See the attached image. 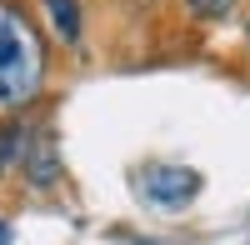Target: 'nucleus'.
<instances>
[{
    "label": "nucleus",
    "instance_id": "obj_1",
    "mask_svg": "<svg viewBox=\"0 0 250 245\" xmlns=\"http://www.w3.org/2000/svg\"><path fill=\"white\" fill-rule=\"evenodd\" d=\"M50 45L20 0H0V115H20L45 95Z\"/></svg>",
    "mask_w": 250,
    "mask_h": 245
},
{
    "label": "nucleus",
    "instance_id": "obj_2",
    "mask_svg": "<svg viewBox=\"0 0 250 245\" xmlns=\"http://www.w3.org/2000/svg\"><path fill=\"white\" fill-rule=\"evenodd\" d=\"M200 190H205V175L190 165H145L135 175V195L150 210H165V215H180Z\"/></svg>",
    "mask_w": 250,
    "mask_h": 245
},
{
    "label": "nucleus",
    "instance_id": "obj_3",
    "mask_svg": "<svg viewBox=\"0 0 250 245\" xmlns=\"http://www.w3.org/2000/svg\"><path fill=\"white\" fill-rule=\"evenodd\" d=\"M20 180L35 190V195H45V190H55L60 185V150H55V135H50V125H25V150H20Z\"/></svg>",
    "mask_w": 250,
    "mask_h": 245
},
{
    "label": "nucleus",
    "instance_id": "obj_4",
    "mask_svg": "<svg viewBox=\"0 0 250 245\" xmlns=\"http://www.w3.org/2000/svg\"><path fill=\"white\" fill-rule=\"evenodd\" d=\"M40 15H45L50 35L65 50H75L80 40H85V5H80V0H40Z\"/></svg>",
    "mask_w": 250,
    "mask_h": 245
},
{
    "label": "nucleus",
    "instance_id": "obj_5",
    "mask_svg": "<svg viewBox=\"0 0 250 245\" xmlns=\"http://www.w3.org/2000/svg\"><path fill=\"white\" fill-rule=\"evenodd\" d=\"M180 10L195 20V25H215V20H230L240 10V0H180Z\"/></svg>",
    "mask_w": 250,
    "mask_h": 245
},
{
    "label": "nucleus",
    "instance_id": "obj_6",
    "mask_svg": "<svg viewBox=\"0 0 250 245\" xmlns=\"http://www.w3.org/2000/svg\"><path fill=\"white\" fill-rule=\"evenodd\" d=\"M0 245H10V225H5V220H0Z\"/></svg>",
    "mask_w": 250,
    "mask_h": 245
},
{
    "label": "nucleus",
    "instance_id": "obj_7",
    "mask_svg": "<svg viewBox=\"0 0 250 245\" xmlns=\"http://www.w3.org/2000/svg\"><path fill=\"white\" fill-rule=\"evenodd\" d=\"M240 35H245V50H250V15H245V25H240Z\"/></svg>",
    "mask_w": 250,
    "mask_h": 245
}]
</instances>
